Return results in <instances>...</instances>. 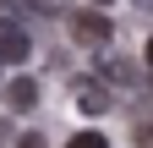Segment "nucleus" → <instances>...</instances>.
<instances>
[{
	"mask_svg": "<svg viewBox=\"0 0 153 148\" xmlns=\"http://www.w3.org/2000/svg\"><path fill=\"white\" fill-rule=\"evenodd\" d=\"M71 39L88 44V49H99L104 39H115V28H109L104 11H71Z\"/></svg>",
	"mask_w": 153,
	"mask_h": 148,
	"instance_id": "1",
	"label": "nucleus"
},
{
	"mask_svg": "<svg viewBox=\"0 0 153 148\" xmlns=\"http://www.w3.org/2000/svg\"><path fill=\"white\" fill-rule=\"evenodd\" d=\"M27 55H33L27 28H22V22H11V16H0V61L16 66V61H27Z\"/></svg>",
	"mask_w": 153,
	"mask_h": 148,
	"instance_id": "2",
	"label": "nucleus"
},
{
	"mask_svg": "<svg viewBox=\"0 0 153 148\" xmlns=\"http://www.w3.org/2000/svg\"><path fill=\"white\" fill-rule=\"evenodd\" d=\"M6 104H11V110H33V104H38V82H33V77H11V82H6Z\"/></svg>",
	"mask_w": 153,
	"mask_h": 148,
	"instance_id": "3",
	"label": "nucleus"
},
{
	"mask_svg": "<svg viewBox=\"0 0 153 148\" xmlns=\"http://www.w3.org/2000/svg\"><path fill=\"white\" fill-rule=\"evenodd\" d=\"M76 104H82L88 115H104V110H109V93H104V88H93V82H82V88H76Z\"/></svg>",
	"mask_w": 153,
	"mask_h": 148,
	"instance_id": "4",
	"label": "nucleus"
},
{
	"mask_svg": "<svg viewBox=\"0 0 153 148\" xmlns=\"http://www.w3.org/2000/svg\"><path fill=\"white\" fill-rule=\"evenodd\" d=\"M104 77H115L120 88H137V66H131V61H115V55H109V61H104Z\"/></svg>",
	"mask_w": 153,
	"mask_h": 148,
	"instance_id": "5",
	"label": "nucleus"
},
{
	"mask_svg": "<svg viewBox=\"0 0 153 148\" xmlns=\"http://www.w3.org/2000/svg\"><path fill=\"white\" fill-rule=\"evenodd\" d=\"M66 148H109V137H104V132H76Z\"/></svg>",
	"mask_w": 153,
	"mask_h": 148,
	"instance_id": "6",
	"label": "nucleus"
},
{
	"mask_svg": "<svg viewBox=\"0 0 153 148\" xmlns=\"http://www.w3.org/2000/svg\"><path fill=\"white\" fill-rule=\"evenodd\" d=\"M27 6H33L38 16H60V11H66V0H27Z\"/></svg>",
	"mask_w": 153,
	"mask_h": 148,
	"instance_id": "7",
	"label": "nucleus"
},
{
	"mask_svg": "<svg viewBox=\"0 0 153 148\" xmlns=\"http://www.w3.org/2000/svg\"><path fill=\"white\" fill-rule=\"evenodd\" d=\"M16 148H44V132H22V137H16Z\"/></svg>",
	"mask_w": 153,
	"mask_h": 148,
	"instance_id": "8",
	"label": "nucleus"
},
{
	"mask_svg": "<svg viewBox=\"0 0 153 148\" xmlns=\"http://www.w3.org/2000/svg\"><path fill=\"white\" fill-rule=\"evenodd\" d=\"M137 143H148V148H153V126H137Z\"/></svg>",
	"mask_w": 153,
	"mask_h": 148,
	"instance_id": "9",
	"label": "nucleus"
},
{
	"mask_svg": "<svg viewBox=\"0 0 153 148\" xmlns=\"http://www.w3.org/2000/svg\"><path fill=\"white\" fill-rule=\"evenodd\" d=\"M6 143H11V126H6V121H0V148H6Z\"/></svg>",
	"mask_w": 153,
	"mask_h": 148,
	"instance_id": "10",
	"label": "nucleus"
},
{
	"mask_svg": "<svg viewBox=\"0 0 153 148\" xmlns=\"http://www.w3.org/2000/svg\"><path fill=\"white\" fill-rule=\"evenodd\" d=\"M148 66H153V39H148Z\"/></svg>",
	"mask_w": 153,
	"mask_h": 148,
	"instance_id": "11",
	"label": "nucleus"
},
{
	"mask_svg": "<svg viewBox=\"0 0 153 148\" xmlns=\"http://www.w3.org/2000/svg\"><path fill=\"white\" fill-rule=\"evenodd\" d=\"M99 6H109V0H99Z\"/></svg>",
	"mask_w": 153,
	"mask_h": 148,
	"instance_id": "12",
	"label": "nucleus"
}]
</instances>
